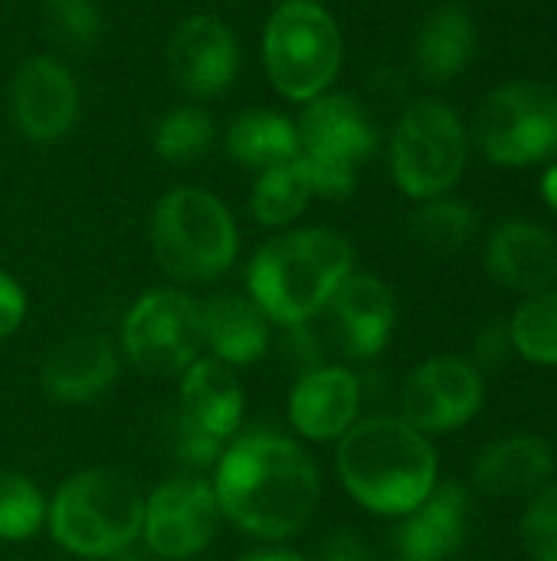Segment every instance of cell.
<instances>
[{"label":"cell","instance_id":"36","mask_svg":"<svg viewBox=\"0 0 557 561\" xmlns=\"http://www.w3.org/2000/svg\"><path fill=\"white\" fill-rule=\"evenodd\" d=\"M236 561H305L295 552H286V549H256V552H246Z\"/></svg>","mask_w":557,"mask_h":561},{"label":"cell","instance_id":"35","mask_svg":"<svg viewBox=\"0 0 557 561\" xmlns=\"http://www.w3.org/2000/svg\"><path fill=\"white\" fill-rule=\"evenodd\" d=\"M318 561H374V552L351 529H338L322 542Z\"/></svg>","mask_w":557,"mask_h":561},{"label":"cell","instance_id":"29","mask_svg":"<svg viewBox=\"0 0 557 561\" xmlns=\"http://www.w3.org/2000/svg\"><path fill=\"white\" fill-rule=\"evenodd\" d=\"M43 490L13 470H0V542H26L46 529Z\"/></svg>","mask_w":557,"mask_h":561},{"label":"cell","instance_id":"18","mask_svg":"<svg viewBox=\"0 0 557 561\" xmlns=\"http://www.w3.org/2000/svg\"><path fill=\"white\" fill-rule=\"evenodd\" d=\"M121 352L108 335L85 332L53 345L39 368V385L56 404H89L115 388Z\"/></svg>","mask_w":557,"mask_h":561},{"label":"cell","instance_id":"10","mask_svg":"<svg viewBox=\"0 0 557 561\" xmlns=\"http://www.w3.org/2000/svg\"><path fill=\"white\" fill-rule=\"evenodd\" d=\"M483 154L506 168H529L557 158V92L519 79L492 89L476 112Z\"/></svg>","mask_w":557,"mask_h":561},{"label":"cell","instance_id":"21","mask_svg":"<svg viewBox=\"0 0 557 561\" xmlns=\"http://www.w3.org/2000/svg\"><path fill=\"white\" fill-rule=\"evenodd\" d=\"M243 408H246V394L243 385L236 378V368L217 362V358H197L177 385V411L204 427L207 434H213L217 440L230 444L243 424Z\"/></svg>","mask_w":557,"mask_h":561},{"label":"cell","instance_id":"16","mask_svg":"<svg viewBox=\"0 0 557 561\" xmlns=\"http://www.w3.org/2000/svg\"><path fill=\"white\" fill-rule=\"evenodd\" d=\"M473 496L460 483H437L433 493L397 519L391 533L394 561H453L466 546Z\"/></svg>","mask_w":557,"mask_h":561},{"label":"cell","instance_id":"27","mask_svg":"<svg viewBox=\"0 0 557 561\" xmlns=\"http://www.w3.org/2000/svg\"><path fill=\"white\" fill-rule=\"evenodd\" d=\"M512 352L532 365L557 368V289L529 296L509 322Z\"/></svg>","mask_w":557,"mask_h":561},{"label":"cell","instance_id":"26","mask_svg":"<svg viewBox=\"0 0 557 561\" xmlns=\"http://www.w3.org/2000/svg\"><path fill=\"white\" fill-rule=\"evenodd\" d=\"M217 141V118L200 102H181L167 108L151 131V148L167 164H194Z\"/></svg>","mask_w":557,"mask_h":561},{"label":"cell","instance_id":"20","mask_svg":"<svg viewBox=\"0 0 557 561\" xmlns=\"http://www.w3.org/2000/svg\"><path fill=\"white\" fill-rule=\"evenodd\" d=\"M200 322H204V352L210 358L246 368L266 358L272 332L263 309L240 293H217L200 302Z\"/></svg>","mask_w":557,"mask_h":561},{"label":"cell","instance_id":"32","mask_svg":"<svg viewBox=\"0 0 557 561\" xmlns=\"http://www.w3.org/2000/svg\"><path fill=\"white\" fill-rule=\"evenodd\" d=\"M522 546L532 561H557V483L532 496L522 516Z\"/></svg>","mask_w":557,"mask_h":561},{"label":"cell","instance_id":"11","mask_svg":"<svg viewBox=\"0 0 557 561\" xmlns=\"http://www.w3.org/2000/svg\"><path fill=\"white\" fill-rule=\"evenodd\" d=\"M223 513L210 480L177 473L144 496L141 539L158 561H187L200 556L220 533Z\"/></svg>","mask_w":557,"mask_h":561},{"label":"cell","instance_id":"6","mask_svg":"<svg viewBox=\"0 0 557 561\" xmlns=\"http://www.w3.org/2000/svg\"><path fill=\"white\" fill-rule=\"evenodd\" d=\"M345 62V36L325 3L282 0L263 30V66L269 85L289 102H312L328 92Z\"/></svg>","mask_w":557,"mask_h":561},{"label":"cell","instance_id":"14","mask_svg":"<svg viewBox=\"0 0 557 561\" xmlns=\"http://www.w3.org/2000/svg\"><path fill=\"white\" fill-rule=\"evenodd\" d=\"M164 62L171 82L194 102H204L223 95L236 82L243 53L233 26L223 16L190 13L174 26L164 49Z\"/></svg>","mask_w":557,"mask_h":561},{"label":"cell","instance_id":"17","mask_svg":"<svg viewBox=\"0 0 557 561\" xmlns=\"http://www.w3.org/2000/svg\"><path fill=\"white\" fill-rule=\"evenodd\" d=\"M341 352L355 362L381 355L394 335L397 302L384 279L374 273H348L325 306Z\"/></svg>","mask_w":557,"mask_h":561},{"label":"cell","instance_id":"34","mask_svg":"<svg viewBox=\"0 0 557 561\" xmlns=\"http://www.w3.org/2000/svg\"><path fill=\"white\" fill-rule=\"evenodd\" d=\"M512 355V339H509V325L502 322H492L486 325L479 335H476V345H473V365L483 371V368H499L506 358Z\"/></svg>","mask_w":557,"mask_h":561},{"label":"cell","instance_id":"24","mask_svg":"<svg viewBox=\"0 0 557 561\" xmlns=\"http://www.w3.org/2000/svg\"><path fill=\"white\" fill-rule=\"evenodd\" d=\"M223 148L233 164L266 171L272 164L299 158V125L282 112L250 108L227 125Z\"/></svg>","mask_w":557,"mask_h":561},{"label":"cell","instance_id":"30","mask_svg":"<svg viewBox=\"0 0 557 561\" xmlns=\"http://www.w3.org/2000/svg\"><path fill=\"white\" fill-rule=\"evenodd\" d=\"M43 23L49 39L69 53L95 49L105 30L95 0H43Z\"/></svg>","mask_w":557,"mask_h":561},{"label":"cell","instance_id":"7","mask_svg":"<svg viewBox=\"0 0 557 561\" xmlns=\"http://www.w3.org/2000/svg\"><path fill=\"white\" fill-rule=\"evenodd\" d=\"M299 161L305 164L315 197L345 201L358 187V168L378 151V125L361 99L348 92H322L302 105Z\"/></svg>","mask_w":557,"mask_h":561},{"label":"cell","instance_id":"33","mask_svg":"<svg viewBox=\"0 0 557 561\" xmlns=\"http://www.w3.org/2000/svg\"><path fill=\"white\" fill-rule=\"evenodd\" d=\"M26 312H30L26 289L10 273L0 270V342L20 332V325L26 322Z\"/></svg>","mask_w":557,"mask_h":561},{"label":"cell","instance_id":"4","mask_svg":"<svg viewBox=\"0 0 557 561\" xmlns=\"http://www.w3.org/2000/svg\"><path fill=\"white\" fill-rule=\"evenodd\" d=\"M148 240L154 263L177 286H207L240 260V227L233 210L204 187H171L154 201Z\"/></svg>","mask_w":557,"mask_h":561},{"label":"cell","instance_id":"38","mask_svg":"<svg viewBox=\"0 0 557 561\" xmlns=\"http://www.w3.org/2000/svg\"><path fill=\"white\" fill-rule=\"evenodd\" d=\"M315 3H325V0H315Z\"/></svg>","mask_w":557,"mask_h":561},{"label":"cell","instance_id":"9","mask_svg":"<svg viewBox=\"0 0 557 561\" xmlns=\"http://www.w3.org/2000/svg\"><path fill=\"white\" fill-rule=\"evenodd\" d=\"M118 352L148 378H181L204 355L200 302L177 286L141 293L121 319Z\"/></svg>","mask_w":557,"mask_h":561},{"label":"cell","instance_id":"25","mask_svg":"<svg viewBox=\"0 0 557 561\" xmlns=\"http://www.w3.org/2000/svg\"><path fill=\"white\" fill-rule=\"evenodd\" d=\"M315 197L312 178L299 158L272 164L256 174L250 191V214L266 230H289Z\"/></svg>","mask_w":557,"mask_h":561},{"label":"cell","instance_id":"8","mask_svg":"<svg viewBox=\"0 0 557 561\" xmlns=\"http://www.w3.org/2000/svg\"><path fill=\"white\" fill-rule=\"evenodd\" d=\"M469 161V138L456 108L440 99H417L391 135V178L414 201L446 197Z\"/></svg>","mask_w":557,"mask_h":561},{"label":"cell","instance_id":"22","mask_svg":"<svg viewBox=\"0 0 557 561\" xmlns=\"http://www.w3.org/2000/svg\"><path fill=\"white\" fill-rule=\"evenodd\" d=\"M552 477H555V450L532 434H512L489 444L473 467L476 486L499 500L535 496L552 483Z\"/></svg>","mask_w":557,"mask_h":561},{"label":"cell","instance_id":"1","mask_svg":"<svg viewBox=\"0 0 557 561\" xmlns=\"http://www.w3.org/2000/svg\"><path fill=\"white\" fill-rule=\"evenodd\" d=\"M210 486L223 519L259 542L305 533L322 503V473L312 454L279 431L236 434L223 447Z\"/></svg>","mask_w":557,"mask_h":561},{"label":"cell","instance_id":"31","mask_svg":"<svg viewBox=\"0 0 557 561\" xmlns=\"http://www.w3.org/2000/svg\"><path fill=\"white\" fill-rule=\"evenodd\" d=\"M167 447H171L174 460L184 467V473H204V470L217 467L227 444L217 440L213 434H207L204 427L190 424L181 411H174L167 417Z\"/></svg>","mask_w":557,"mask_h":561},{"label":"cell","instance_id":"19","mask_svg":"<svg viewBox=\"0 0 557 561\" xmlns=\"http://www.w3.org/2000/svg\"><path fill=\"white\" fill-rule=\"evenodd\" d=\"M486 270L512 293H548L557 286V240L532 220H509L486 243Z\"/></svg>","mask_w":557,"mask_h":561},{"label":"cell","instance_id":"15","mask_svg":"<svg viewBox=\"0 0 557 561\" xmlns=\"http://www.w3.org/2000/svg\"><path fill=\"white\" fill-rule=\"evenodd\" d=\"M361 378L345 365H315L289 391V424L302 440L338 444L361 421Z\"/></svg>","mask_w":557,"mask_h":561},{"label":"cell","instance_id":"28","mask_svg":"<svg viewBox=\"0 0 557 561\" xmlns=\"http://www.w3.org/2000/svg\"><path fill=\"white\" fill-rule=\"evenodd\" d=\"M476 233V214L469 204L453 197L420 201L410 214V237L430 253H456Z\"/></svg>","mask_w":557,"mask_h":561},{"label":"cell","instance_id":"13","mask_svg":"<svg viewBox=\"0 0 557 561\" xmlns=\"http://www.w3.org/2000/svg\"><path fill=\"white\" fill-rule=\"evenodd\" d=\"M486 398L483 371L456 355H437L417 365L401 388V417L420 434H450L469 424Z\"/></svg>","mask_w":557,"mask_h":561},{"label":"cell","instance_id":"5","mask_svg":"<svg viewBox=\"0 0 557 561\" xmlns=\"http://www.w3.org/2000/svg\"><path fill=\"white\" fill-rule=\"evenodd\" d=\"M144 493L118 470H82L46 503V533L69 556L108 561L141 539Z\"/></svg>","mask_w":557,"mask_h":561},{"label":"cell","instance_id":"12","mask_svg":"<svg viewBox=\"0 0 557 561\" xmlns=\"http://www.w3.org/2000/svg\"><path fill=\"white\" fill-rule=\"evenodd\" d=\"M7 105L13 128L26 141L53 145L76 128L82 112V89L59 56L36 53L16 66L7 89Z\"/></svg>","mask_w":557,"mask_h":561},{"label":"cell","instance_id":"3","mask_svg":"<svg viewBox=\"0 0 557 561\" xmlns=\"http://www.w3.org/2000/svg\"><path fill=\"white\" fill-rule=\"evenodd\" d=\"M355 273V247L332 227H289L250 256L246 296L272 325H305Z\"/></svg>","mask_w":557,"mask_h":561},{"label":"cell","instance_id":"2","mask_svg":"<svg viewBox=\"0 0 557 561\" xmlns=\"http://www.w3.org/2000/svg\"><path fill=\"white\" fill-rule=\"evenodd\" d=\"M335 473L358 506L401 519L433 493L440 463L427 434L401 414H374L338 440Z\"/></svg>","mask_w":557,"mask_h":561},{"label":"cell","instance_id":"37","mask_svg":"<svg viewBox=\"0 0 557 561\" xmlns=\"http://www.w3.org/2000/svg\"><path fill=\"white\" fill-rule=\"evenodd\" d=\"M542 194H545V201L552 204L557 210V164H552L548 171H545V181H542Z\"/></svg>","mask_w":557,"mask_h":561},{"label":"cell","instance_id":"39","mask_svg":"<svg viewBox=\"0 0 557 561\" xmlns=\"http://www.w3.org/2000/svg\"><path fill=\"white\" fill-rule=\"evenodd\" d=\"M79 561H89V559H79Z\"/></svg>","mask_w":557,"mask_h":561},{"label":"cell","instance_id":"23","mask_svg":"<svg viewBox=\"0 0 557 561\" xmlns=\"http://www.w3.org/2000/svg\"><path fill=\"white\" fill-rule=\"evenodd\" d=\"M476 46H479V30L473 13L460 3H443L423 20L417 33L414 43L417 72L427 82H450L473 62Z\"/></svg>","mask_w":557,"mask_h":561}]
</instances>
